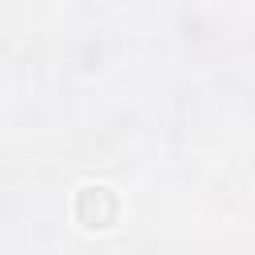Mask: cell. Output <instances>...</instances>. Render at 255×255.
<instances>
[{
    "label": "cell",
    "mask_w": 255,
    "mask_h": 255,
    "mask_svg": "<svg viewBox=\"0 0 255 255\" xmlns=\"http://www.w3.org/2000/svg\"><path fill=\"white\" fill-rule=\"evenodd\" d=\"M120 215V199L112 195V187L104 183H88L76 191V219L84 227H112Z\"/></svg>",
    "instance_id": "1"
}]
</instances>
